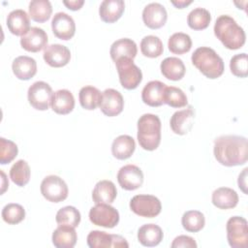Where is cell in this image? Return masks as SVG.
<instances>
[{"label": "cell", "mask_w": 248, "mask_h": 248, "mask_svg": "<svg viewBox=\"0 0 248 248\" xmlns=\"http://www.w3.org/2000/svg\"><path fill=\"white\" fill-rule=\"evenodd\" d=\"M213 154L218 163L225 167L244 165L248 159L247 139L242 136H221L214 140Z\"/></svg>", "instance_id": "6da1fadb"}, {"label": "cell", "mask_w": 248, "mask_h": 248, "mask_svg": "<svg viewBox=\"0 0 248 248\" xmlns=\"http://www.w3.org/2000/svg\"><path fill=\"white\" fill-rule=\"evenodd\" d=\"M214 34L228 49H238L243 46L246 35L241 26L230 16H220L214 24Z\"/></svg>", "instance_id": "7a4b0ae2"}, {"label": "cell", "mask_w": 248, "mask_h": 248, "mask_svg": "<svg viewBox=\"0 0 248 248\" xmlns=\"http://www.w3.org/2000/svg\"><path fill=\"white\" fill-rule=\"evenodd\" d=\"M191 60L193 65L206 78L215 79L224 73V61L217 52L208 47H198L192 54Z\"/></svg>", "instance_id": "3957f363"}, {"label": "cell", "mask_w": 248, "mask_h": 248, "mask_svg": "<svg viewBox=\"0 0 248 248\" xmlns=\"http://www.w3.org/2000/svg\"><path fill=\"white\" fill-rule=\"evenodd\" d=\"M138 141L144 150L153 151L161 142V120L152 113L142 114L138 120Z\"/></svg>", "instance_id": "277c9868"}, {"label": "cell", "mask_w": 248, "mask_h": 248, "mask_svg": "<svg viewBox=\"0 0 248 248\" xmlns=\"http://www.w3.org/2000/svg\"><path fill=\"white\" fill-rule=\"evenodd\" d=\"M119 81L123 88L132 90L137 88L142 80L140 69L134 63L133 59L123 57L115 62Z\"/></svg>", "instance_id": "5b68a950"}, {"label": "cell", "mask_w": 248, "mask_h": 248, "mask_svg": "<svg viewBox=\"0 0 248 248\" xmlns=\"http://www.w3.org/2000/svg\"><path fill=\"white\" fill-rule=\"evenodd\" d=\"M227 239L232 248H245L248 243V226L245 218L231 217L226 226Z\"/></svg>", "instance_id": "8992f818"}, {"label": "cell", "mask_w": 248, "mask_h": 248, "mask_svg": "<svg viewBox=\"0 0 248 248\" xmlns=\"http://www.w3.org/2000/svg\"><path fill=\"white\" fill-rule=\"evenodd\" d=\"M43 197L51 202H60L67 199L69 189L66 182L59 176L51 174L46 176L40 186Z\"/></svg>", "instance_id": "52a82bcc"}, {"label": "cell", "mask_w": 248, "mask_h": 248, "mask_svg": "<svg viewBox=\"0 0 248 248\" xmlns=\"http://www.w3.org/2000/svg\"><path fill=\"white\" fill-rule=\"evenodd\" d=\"M131 210L145 218H153L160 214L162 204L160 200L152 195H137L130 201Z\"/></svg>", "instance_id": "ba28073f"}, {"label": "cell", "mask_w": 248, "mask_h": 248, "mask_svg": "<svg viewBox=\"0 0 248 248\" xmlns=\"http://www.w3.org/2000/svg\"><path fill=\"white\" fill-rule=\"evenodd\" d=\"M89 220L93 225L111 229L119 222V212L108 203H96L89 211Z\"/></svg>", "instance_id": "9c48e42d"}, {"label": "cell", "mask_w": 248, "mask_h": 248, "mask_svg": "<svg viewBox=\"0 0 248 248\" xmlns=\"http://www.w3.org/2000/svg\"><path fill=\"white\" fill-rule=\"evenodd\" d=\"M53 92L50 85L45 81L34 82L27 91L29 104L38 110H46L50 105Z\"/></svg>", "instance_id": "30bf717a"}, {"label": "cell", "mask_w": 248, "mask_h": 248, "mask_svg": "<svg viewBox=\"0 0 248 248\" xmlns=\"http://www.w3.org/2000/svg\"><path fill=\"white\" fill-rule=\"evenodd\" d=\"M87 245L90 248H128L127 240L118 234H110L103 231H91L87 235Z\"/></svg>", "instance_id": "8fae6325"}, {"label": "cell", "mask_w": 248, "mask_h": 248, "mask_svg": "<svg viewBox=\"0 0 248 248\" xmlns=\"http://www.w3.org/2000/svg\"><path fill=\"white\" fill-rule=\"evenodd\" d=\"M117 181L122 189L133 191L140 188L143 183V172L136 165H126L118 170Z\"/></svg>", "instance_id": "7c38bea8"}, {"label": "cell", "mask_w": 248, "mask_h": 248, "mask_svg": "<svg viewBox=\"0 0 248 248\" xmlns=\"http://www.w3.org/2000/svg\"><path fill=\"white\" fill-rule=\"evenodd\" d=\"M51 29L58 39L70 40L76 33V23L71 16L66 13L59 12L53 16L51 20Z\"/></svg>", "instance_id": "4fadbf2b"}, {"label": "cell", "mask_w": 248, "mask_h": 248, "mask_svg": "<svg viewBox=\"0 0 248 248\" xmlns=\"http://www.w3.org/2000/svg\"><path fill=\"white\" fill-rule=\"evenodd\" d=\"M124 108V100L121 93L113 88H108L102 93V101L100 109L109 117L116 116L122 112Z\"/></svg>", "instance_id": "5bb4252c"}, {"label": "cell", "mask_w": 248, "mask_h": 248, "mask_svg": "<svg viewBox=\"0 0 248 248\" xmlns=\"http://www.w3.org/2000/svg\"><path fill=\"white\" fill-rule=\"evenodd\" d=\"M167 10L160 3H149L142 11L143 23L150 29H159L163 27L167 22Z\"/></svg>", "instance_id": "9a60e30c"}, {"label": "cell", "mask_w": 248, "mask_h": 248, "mask_svg": "<svg viewBox=\"0 0 248 248\" xmlns=\"http://www.w3.org/2000/svg\"><path fill=\"white\" fill-rule=\"evenodd\" d=\"M195 110L192 106H188L186 108L175 111L170 120V129L176 135H186L194 124Z\"/></svg>", "instance_id": "2e32d148"}, {"label": "cell", "mask_w": 248, "mask_h": 248, "mask_svg": "<svg viewBox=\"0 0 248 248\" xmlns=\"http://www.w3.org/2000/svg\"><path fill=\"white\" fill-rule=\"evenodd\" d=\"M44 60L47 65L53 68H60L67 65L71 59L70 49L60 44L46 46L43 53Z\"/></svg>", "instance_id": "e0dca14e"}, {"label": "cell", "mask_w": 248, "mask_h": 248, "mask_svg": "<svg viewBox=\"0 0 248 248\" xmlns=\"http://www.w3.org/2000/svg\"><path fill=\"white\" fill-rule=\"evenodd\" d=\"M47 35L39 27H31L30 30L20 38V46L30 52H38L46 47Z\"/></svg>", "instance_id": "ac0fdd59"}, {"label": "cell", "mask_w": 248, "mask_h": 248, "mask_svg": "<svg viewBox=\"0 0 248 248\" xmlns=\"http://www.w3.org/2000/svg\"><path fill=\"white\" fill-rule=\"evenodd\" d=\"M166 84L160 80L147 82L141 91L142 102L149 107H160L164 104V92Z\"/></svg>", "instance_id": "d6986e66"}, {"label": "cell", "mask_w": 248, "mask_h": 248, "mask_svg": "<svg viewBox=\"0 0 248 248\" xmlns=\"http://www.w3.org/2000/svg\"><path fill=\"white\" fill-rule=\"evenodd\" d=\"M7 27L12 34L22 37L30 30V16L24 10H14L7 16Z\"/></svg>", "instance_id": "ffe728a7"}, {"label": "cell", "mask_w": 248, "mask_h": 248, "mask_svg": "<svg viewBox=\"0 0 248 248\" xmlns=\"http://www.w3.org/2000/svg\"><path fill=\"white\" fill-rule=\"evenodd\" d=\"M12 70L16 78L18 79L28 80L36 75L37 63L34 58L21 55L14 59L12 63Z\"/></svg>", "instance_id": "44dd1931"}, {"label": "cell", "mask_w": 248, "mask_h": 248, "mask_svg": "<svg viewBox=\"0 0 248 248\" xmlns=\"http://www.w3.org/2000/svg\"><path fill=\"white\" fill-rule=\"evenodd\" d=\"M50 107L57 114H68L75 108V98L73 93L68 89H60L53 93Z\"/></svg>", "instance_id": "7402d4cb"}, {"label": "cell", "mask_w": 248, "mask_h": 248, "mask_svg": "<svg viewBox=\"0 0 248 248\" xmlns=\"http://www.w3.org/2000/svg\"><path fill=\"white\" fill-rule=\"evenodd\" d=\"M125 10L123 0H104L99 8L101 19L106 23H113L118 20Z\"/></svg>", "instance_id": "603a6c76"}, {"label": "cell", "mask_w": 248, "mask_h": 248, "mask_svg": "<svg viewBox=\"0 0 248 248\" xmlns=\"http://www.w3.org/2000/svg\"><path fill=\"white\" fill-rule=\"evenodd\" d=\"M52 244L57 248H73L78 240L74 227L59 225L52 232Z\"/></svg>", "instance_id": "cb8c5ba5"}, {"label": "cell", "mask_w": 248, "mask_h": 248, "mask_svg": "<svg viewBox=\"0 0 248 248\" xmlns=\"http://www.w3.org/2000/svg\"><path fill=\"white\" fill-rule=\"evenodd\" d=\"M211 201L217 208L230 209L237 205L238 195L232 188L220 187L213 191Z\"/></svg>", "instance_id": "d4e9b609"}, {"label": "cell", "mask_w": 248, "mask_h": 248, "mask_svg": "<svg viewBox=\"0 0 248 248\" xmlns=\"http://www.w3.org/2000/svg\"><path fill=\"white\" fill-rule=\"evenodd\" d=\"M117 196L114 183L110 180H101L96 183L92 191V200L95 203H111Z\"/></svg>", "instance_id": "484cf974"}, {"label": "cell", "mask_w": 248, "mask_h": 248, "mask_svg": "<svg viewBox=\"0 0 248 248\" xmlns=\"http://www.w3.org/2000/svg\"><path fill=\"white\" fill-rule=\"evenodd\" d=\"M164 237L162 229L155 224L142 225L138 231V240L145 247L157 246Z\"/></svg>", "instance_id": "4316f807"}, {"label": "cell", "mask_w": 248, "mask_h": 248, "mask_svg": "<svg viewBox=\"0 0 248 248\" xmlns=\"http://www.w3.org/2000/svg\"><path fill=\"white\" fill-rule=\"evenodd\" d=\"M138 53L136 43L129 38H122L115 42L110 46L109 54L111 59L116 62L119 58L127 57L134 59Z\"/></svg>", "instance_id": "83f0119b"}, {"label": "cell", "mask_w": 248, "mask_h": 248, "mask_svg": "<svg viewBox=\"0 0 248 248\" xmlns=\"http://www.w3.org/2000/svg\"><path fill=\"white\" fill-rule=\"evenodd\" d=\"M136 149L135 140L128 135H121L115 138L111 144V153L118 160L130 158Z\"/></svg>", "instance_id": "f1b7e54d"}, {"label": "cell", "mask_w": 248, "mask_h": 248, "mask_svg": "<svg viewBox=\"0 0 248 248\" xmlns=\"http://www.w3.org/2000/svg\"><path fill=\"white\" fill-rule=\"evenodd\" d=\"M162 75L170 80H179L181 79L186 72L185 65L181 59L178 57H167L165 58L160 65Z\"/></svg>", "instance_id": "f546056e"}, {"label": "cell", "mask_w": 248, "mask_h": 248, "mask_svg": "<svg viewBox=\"0 0 248 248\" xmlns=\"http://www.w3.org/2000/svg\"><path fill=\"white\" fill-rule=\"evenodd\" d=\"M78 99L80 106L84 109L93 110L97 107H100L102 101V93L98 88L92 85H86L80 88Z\"/></svg>", "instance_id": "4dcf8cb0"}, {"label": "cell", "mask_w": 248, "mask_h": 248, "mask_svg": "<svg viewBox=\"0 0 248 248\" xmlns=\"http://www.w3.org/2000/svg\"><path fill=\"white\" fill-rule=\"evenodd\" d=\"M29 16L36 22H45L49 19L52 7L47 0H33L29 3Z\"/></svg>", "instance_id": "1f68e13d"}, {"label": "cell", "mask_w": 248, "mask_h": 248, "mask_svg": "<svg viewBox=\"0 0 248 248\" xmlns=\"http://www.w3.org/2000/svg\"><path fill=\"white\" fill-rule=\"evenodd\" d=\"M211 21L210 13L204 8H195L187 16V23L193 30H203L208 27Z\"/></svg>", "instance_id": "d6a6232c"}, {"label": "cell", "mask_w": 248, "mask_h": 248, "mask_svg": "<svg viewBox=\"0 0 248 248\" xmlns=\"http://www.w3.org/2000/svg\"><path fill=\"white\" fill-rule=\"evenodd\" d=\"M30 174V167L28 163L22 159L16 161L10 170V177L12 181L19 187H23L29 182Z\"/></svg>", "instance_id": "836d02e7"}, {"label": "cell", "mask_w": 248, "mask_h": 248, "mask_svg": "<svg viewBox=\"0 0 248 248\" xmlns=\"http://www.w3.org/2000/svg\"><path fill=\"white\" fill-rule=\"evenodd\" d=\"M169 50L174 54H184L192 47L191 37L182 32L172 34L168 41Z\"/></svg>", "instance_id": "e575fe53"}, {"label": "cell", "mask_w": 248, "mask_h": 248, "mask_svg": "<svg viewBox=\"0 0 248 248\" xmlns=\"http://www.w3.org/2000/svg\"><path fill=\"white\" fill-rule=\"evenodd\" d=\"M181 224L187 232H198L204 227L205 218L199 210H188L182 215Z\"/></svg>", "instance_id": "d590c367"}, {"label": "cell", "mask_w": 248, "mask_h": 248, "mask_svg": "<svg viewBox=\"0 0 248 248\" xmlns=\"http://www.w3.org/2000/svg\"><path fill=\"white\" fill-rule=\"evenodd\" d=\"M140 51L146 57L155 58L163 53L164 46L159 37L148 35L143 37L140 42Z\"/></svg>", "instance_id": "8d00e7d4"}, {"label": "cell", "mask_w": 248, "mask_h": 248, "mask_svg": "<svg viewBox=\"0 0 248 248\" xmlns=\"http://www.w3.org/2000/svg\"><path fill=\"white\" fill-rule=\"evenodd\" d=\"M80 213L79 211L75 207L71 205L64 206L60 208L55 216L56 223L58 225H67L71 227H78L80 223Z\"/></svg>", "instance_id": "74e56055"}, {"label": "cell", "mask_w": 248, "mask_h": 248, "mask_svg": "<svg viewBox=\"0 0 248 248\" xmlns=\"http://www.w3.org/2000/svg\"><path fill=\"white\" fill-rule=\"evenodd\" d=\"M164 104L171 108H183L187 106L188 99L186 94L178 87L166 86L164 92Z\"/></svg>", "instance_id": "f35d334b"}, {"label": "cell", "mask_w": 248, "mask_h": 248, "mask_svg": "<svg viewBox=\"0 0 248 248\" xmlns=\"http://www.w3.org/2000/svg\"><path fill=\"white\" fill-rule=\"evenodd\" d=\"M2 218L9 225H16L24 220L25 209L18 203H8L2 209Z\"/></svg>", "instance_id": "ab89813d"}, {"label": "cell", "mask_w": 248, "mask_h": 248, "mask_svg": "<svg viewBox=\"0 0 248 248\" xmlns=\"http://www.w3.org/2000/svg\"><path fill=\"white\" fill-rule=\"evenodd\" d=\"M230 69L233 76L246 78L248 76V56L246 53L235 54L231 58Z\"/></svg>", "instance_id": "60d3db41"}, {"label": "cell", "mask_w": 248, "mask_h": 248, "mask_svg": "<svg viewBox=\"0 0 248 248\" xmlns=\"http://www.w3.org/2000/svg\"><path fill=\"white\" fill-rule=\"evenodd\" d=\"M18 153L17 145L4 138H0V164L6 165L11 163Z\"/></svg>", "instance_id": "b9f144b4"}, {"label": "cell", "mask_w": 248, "mask_h": 248, "mask_svg": "<svg viewBox=\"0 0 248 248\" xmlns=\"http://www.w3.org/2000/svg\"><path fill=\"white\" fill-rule=\"evenodd\" d=\"M197 246L195 239L188 235H178L170 244L171 248H197Z\"/></svg>", "instance_id": "7bdbcfd3"}, {"label": "cell", "mask_w": 248, "mask_h": 248, "mask_svg": "<svg viewBox=\"0 0 248 248\" xmlns=\"http://www.w3.org/2000/svg\"><path fill=\"white\" fill-rule=\"evenodd\" d=\"M247 170L248 169L245 168L242 170V172L238 175V179H237L238 187L244 194H247Z\"/></svg>", "instance_id": "ee69618b"}, {"label": "cell", "mask_w": 248, "mask_h": 248, "mask_svg": "<svg viewBox=\"0 0 248 248\" xmlns=\"http://www.w3.org/2000/svg\"><path fill=\"white\" fill-rule=\"evenodd\" d=\"M63 4L68 9H70L72 11H78V10H79L82 7V5L84 4V1L83 0H70V1L64 0Z\"/></svg>", "instance_id": "f6af8a7d"}, {"label": "cell", "mask_w": 248, "mask_h": 248, "mask_svg": "<svg viewBox=\"0 0 248 248\" xmlns=\"http://www.w3.org/2000/svg\"><path fill=\"white\" fill-rule=\"evenodd\" d=\"M170 3H171L172 5H174L177 9H183V8H185L186 6L190 5V4L192 3V0H188V1H187V0H178V1L171 0Z\"/></svg>", "instance_id": "bcb514c9"}, {"label": "cell", "mask_w": 248, "mask_h": 248, "mask_svg": "<svg viewBox=\"0 0 248 248\" xmlns=\"http://www.w3.org/2000/svg\"><path fill=\"white\" fill-rule=\"evenodd\" d=\"M1 174H2V190H1V194H3L6 191V189L9 187V181L6 182V175H5V173L2 170H1Z\"/></svg>", "instance_id": "7dc6e473"}]
</instances>
